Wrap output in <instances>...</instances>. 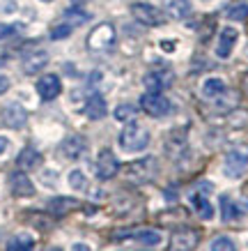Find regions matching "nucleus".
Masks as SVG:
<instances>
[{
	"instance_id": "f257e3e1",
	"label": "nucleus",
	"mask_w": 248,
	"mask_h": 251,
	"mask_svg": "<svg viewBox=\"0 0 248 251\" xmlns=\"http://www.w3.org/2000/svg\"><path fill=\"white\" fill-rule=\"evenodd\" d=\"M120 148L124 152H140L150 145V131L145 129L143 125H138L135 120L127 122L124 129L120 131Z\"/></svg>"
},
{
	"instance_id": "f03ea898",
	"label": "nucleus",
	"mask_w": 248,
	"mask_h": 251,
	"mask_svg": "<svg viewBox=\"0 0 248 251\" xmlns=\"http://www.w3.org/2000/svg\"><path fill=\"white\" fill-rule=\"evenodd\" d=\"M157 171H158V161L154 159V157H145V159H140V161L129 164L124 173H127V177L131 182L145 184V182H150V180H154Z\"/></svg>"
},
{
	"instance_id": "7ed1b4c3",
	"label": "nucleus",
	"mask_w": 248,
	"mask_h": 251,
	"mask_svg": "<svg viewBox=\"0 0 248 251\" xmlns=\"http://www.w3.org/2000/svg\"><path fill=\"white\" fill-rule=\"evenodd\" d=\"M140 108L147 115H152V118H163V115H168L173 111V104L161 92H147V95L140 97Z\"/></svg>"
},
{
	"instance_id": "20e7f679",
	"label": "nucleus",
	"mask_w": 248,
	"mask_h": 251,
	"mask_svg": "<svg viewBox=\"0 0 248 251\" xmlns=\"http://www.w3.org/2000/svg\"><path fill=\"white\" fill-rule=\"evenodd\" d=\"M131 14H134V19L138 23L150 25V28H154V25H163L165 23V14L158 7L150 5V2H134V5H131Z\"/></svg>"
},
{
	"instance_id": "39448f33",
	"label": "nucleus",
	"mask_w": 248,
	"mask_h": 251,
	"mask_svg": "<svg viewBox=\"0 0 248 251\" xmlns=\"http://www.w3.org/2000/svg\"><path fill=\"white\" fill-rule=\"evenodd\" d=\"M248 171V154L241 152V150H232V152L225 154V161H223V173L230 180H239L244 177Z\"/></svg>"
},
{
	"instance_id": "423d86ee",
	"label": "nucleus",
	"mask_w": 248,
	"mask_h": 251,
	"mask_svg": "<svg viewBox=\"0 0 248 251\" xmlns=\"http://www.w3.org/2000/svg\"><path fill=\"white\" fill-rule=\"evenodd\" d=\"M113 44H115V28L111 23L97 25L90 32V37H88V46H90L92 51H104V49H111Z\"/></svg>"
},
{
	"instance_id": "0eeeda50",
	"label": "nucleus",
	"mask_w": 248,
	"mask_h": 251,
	"mask_svg": "<svg viewBox=\"0 0 248 251\" xmlns=\"http://www.w3.org/2000/svg\"><path fill=\"white\" fill-rule=\"evenodd\" d=\"M120 173V161L108 148H104L97 157V177L99 180H113Z\"/></svg>"
},
{
	"instance_id": "6e6552de",
	"label": "nucleus",
	"mask_w": 248,
	"mask_h": 251,
	"mask_svg": "<svg viewBox=\"0 0 248 251\" xmlns=\"http://www.w3.org/2000/svg\"><path fill=\"white\" fill-rule=\"evenodd\" d=\"M200 242V233L193 228H180L170 237V249L173 251H193Z\"/></svg>"
},
{
	"instance_id": "1a4fd4ad",
	"label": "nucleus",
	"mask_w": 248,
	"mask_h": 251,
	"mask_svg": "<svg viewBox=\"0 0 248 251\" xmlns=\"http://www.w3.org/2000/svg\"><path fill=\"white\" fill-rule=\"evenodd\" d=\"M223 221H239L248 214V201H234L230 196H221Z\"/></svg>"
},
{
	"instance_id": "9d476101",
	"label": "nucleus",
	"mask_w": 248,
	"mask_h": 251,
	"mask_svg": "<svg viewBox=\"0 0 248 251\" xmlns=\"http://www.w3.org/2000/svg\"><path fill=\"white\" fill-rule=\"evenodd\" d=\"M9 189L19 198L35 196V184H32V180L25 175V171H16V173L9 175Z\"/></svg>"
},
{
	"instance_id": "9b49d317",
	"label": "nucleus",
	"mask_w": 248,
	"mask_h": 251,
	"mask_svg": "<svg viewBox=\"0 0 248 251\" xmlns=\"http://www.w3.org/2000/svg\"><path fill=\"white\" fill-rule=\"evenodd\" d=\"M237 39H239V30H237V28H232V25L223 28L221 35H218V44H216V55L218 58H223V60L230 58L234 44H237Z\"/></svg>"
},
{
	"instance_id": "f8f14e48",
	"label": "nucleus",
	"mask_w": 248,
	"mask_h": 251,
	"mask_svg": "<svg viewBox=\"0 0 248 251\" xmlns=\"http://www.w3.org/2000/svg\"><path fill=\"white\" fill-rule=\"evenodd\" d=\"M2 122L7 127H12V129H21L23 125L28 122V113H25V108L21 104L12 101V104H7V106L2 108Z\"/></svg>"
},
{
	"instance_id": "ddd939ff",
	"label": "nucleus",
	"mask_w": 248,
	"mask_h": 251,
	"mask_svg": "<svg viewBox=\"0 0 248 251\" xmlns=\"http://www.w3.org/2000/svg\"><path fill=\"white\" fill-rule=\"evenodd\" d=\"M85 150H88V141H85L83 136H78V134L67 136L60 145V152H62L65 159H78V157L85 154Z\"/></svg>"
},
{
	"instance_id": "4468645a",
	"label": "nucleus",
	"mask_w": 248,
	"mask_h": 251,
	"mask_svg": "<svg viewBox=\"0 0 248 251\" xmlns=\"http://www.w3.org/2000/svg\"><path fill=\"white\" fill-rule=\"evenodd\" d=\"M37 92H39V97L44 99V101H51V99H55L62 92L60 78L55 76V74H44V76L37 81Z\"/></svg>"
},
{
	"instance_id": "2eb2a0df",
	"label": "nucleus",
	"mask_w": 248,
	"mask_h": 251,
	"mask_svg": "<svg viewBox=\"0 0 248 251\" xmlns=\"http://www.w3.org/2000/svg\"><path fill=\"white\" fill-rule=\"evenodd\" d=\"M48 65V53L46 51H35V53L23 58V72L25 74H39Z\"/></svg>"
},
{
	"instance_id": "dca6fc26",
	"label": "nucleus",
	"mask_w": 248,
	"mask_h": 251,
	"mask_svg": "<svg viewBox=\"0 0 248 251\" xmlns=\"http://www.w3.org/2000/svg\"><path fill=\"white\" fill-rule=\"evenodd\" d=\"M170 81H173V74H170V72H152V74H147V76L143 78L145 88L150 92H161L163 88L170 85Z\"/></svg>"
},
{
	"instance_id": "f3484780",
	"label": "nucleus",
	"mask_w": 248,
	"mask_h": 251,
	"mask_svg": "<svg viewBox=\"0 0 248 251\" xmlns=\"http://www.w3.org/2000/svg\"><path fill=\"white\" fill-rule=\"evenodd\" d=\"M163 9L170 19H186L191 14V0H163Z\"/></svg>"
},
{
	"instance_id": "a211bd4d",
	"label": "nucleus",
	"mask_w": 248,
	"mask_h": 251,
	"mask_svg": "<svg viewBox=\"0 0 248 251\" xmlns=\"http://www.w3.org/2000/svg\"><path fill=\"white\" fill-rule=\"evenodd\" d=\"M81 207V203L76 198H67V196H60V198H53L48 203V212L55 214V217H62V214H69L71 210Z\"/></svg>"
},
{
	"instance_id": "6ab92c4d",
	"label": "nucleus",
	"mask_w": 248,
	"mask_h": 251,
	"mask_svg": "<svg viewBox=\"0 0 248 251\" xmlns=\"http://www.w3.org/2000/svg\"><path fill=\"white\" fill-rule=\"evenodd\" d=\"M106 99L101 95H92L88 101H85V115L90 118V120H101L106 115Z\"/></svg>"
},
{
	"instance_id": "aec40b11",
	"label": "nucleus",
	"mask_w": 248,
	"mask_h": 251,
	"mask_svg": "<svg viewBox=\"0 0 248 251\" xmlns=\"http://www.w3.org/2000/svg\"><path fill=\"white\" fill-rule=\"evenodd\" d=\"M225 90H227L225 81H223V78H218V76L207 78V81L203 83V88H200V92H203L204 99H216L218 95H223Z\"/></svg>"
},
{
	"instance_id": "412c9836",
	"label": "nucleus",
	"mask_w": 248,
	"mask_h": 251,
	"mask_svg": "<svg viewBox=\"0 0 248 251\" xmlns=\"http://www.w3.org/2000/svg\"><path fill=\"white\" fill-rule=\"evenodd\" d=\"M39 161H42V157H39V152L35 148H23L21 154L16 157V166L21 168V171H30V168L39 166Z\"/></svg>"
},
{
	"instance_id": "4be33fe9",
	"label": "nucleus",
	"mask_w": 248,
	"mask_h": 251,
	"mask_svg": "<svg viewBox=\"0 0 248 251\" xmlns=\"http://www.w3.org/2000/svg\"><path fill=\"white\" fill-rule=\"evenodd\" d=\"M35 249V240L28 233H19L7 242V251H32Z\"/></svg>"
},
{
	"instance_id": "5701e85b",
	"label": "nucleus",
	"mask_w": 248,
	"mask_h": 251,
	"mask_svg": "<svg viewBox=\"0 0 248 251\" xmlns=\"http://www.w3.org/2000/svg\"><path fill=\"white\" fill-rule=\"evenodd\" d=\"M191 203L196 205L198 214H200L203 219H211V217H214V207H211V203L204 198V194H193V196H191Z\"/></svg>"
},
{
	"instance_id": "b1692460",
	"label": "nucleus",
	"mask_w": 248,
	"mask_h": 251,
	"mask_svg": "<svg viewBox=\"0 0 248 251\" xmlns=\"http://www.w3.org/2000/svg\"><path fill=\"white\" fill-rule=\"evenodd\" d=\"M135 113H138V106H134V104H120V106L115 108V120L131 122V120H135Z\"/></svg>"
},
{
	"instance_id": "393cba45",
	"label": "nucleus",
	"mask_w": 248,
	"mask_h": 251,
	"mask_svg": "<svg viewBox=\"0 0 248 251\" xmlns=\"http://www.w3.org/2000/svg\"><path fill=\"white\" fill-rule=\"evenodd\" d=\"M214 104H216L221 111H230V108L237 106V92H230L225 90L223 95H218L216 99H214Z\"/></svg>"
},
{
	"instance_id": "a878e982",
	"label": "nucleus",
	"mask_w": 248,
	"mask_h": 251,
	"mask_svg": "<svg viewBox=\"0 0 248 251\" xmlns=\"http://www.w3.org/2000/svg\"><path fill=\"white\" fill-rule=\"evenodd\" d=\"M65 19H67V23L74 28V25H81V23L90 21V14H88V12H83V9L71 7V9H67V12H65Z\"/></svg>"
},
{
	"instance_id": "bb28decb",
	"label": "nucleus",
	"mask_w": 248,
	"mask_h": 251,
	"mask_svg": "<svg viewBox=\"0 0 248 251\" xmlns=\"http://www.w3.org/2000/svg\"><path fill=\"white\" fill-rule=\"evenodd\" d=\"M135 240L138 242L147 244V247H157V244H161V233L158 230H140V233H135Z\"/></svg>"
},
{
	"instance_id": "cd10ccee",
	"label": "nucleus",
	"mask_w": 248,
	"mask_h": 251,
	"mask_svg": "<svg viewBox=\"0 0 248 251\" xmlns=\"http://www.w3.org/2000/svg\"><path fill=\"white\" fill-rule=\"evenodd\" d=\"M67 180H69V187H71L74 191H83L85 187H88V177H85V173L78 171V168H74V171L69 173Z\"/></svg>"
},
{
	"instance_id": "c85d7f7f",
	"label": "nucleus",
	"mask_w": 248,
	"mask_h": 251,
	"mask_svg": "<svg viewBox=\"0 0 248 251\" xmlns=\"http://www.w3.org/2000/svg\"><path fill=\"white\" fill-rule=\"evenodd\" d=\"M227 19L230 21H246L248 19V5H234V7L227 9Z\"/></svg>"
},
{
	"instance_id": "c756f323",
	"label": "nucleus",
	"mask_w": 248,
	"mask_h": 251,
	"mask_svg": "<svg viewBox=\"0 0 248 251\" xmlns=\"http://www.w3.org/2000/svg\"><path fill=\"white\" fill-rule=\"evenodd\" d=\"M211 251H237V244L230 240V237H216L209 247Z\"/></svg>"
},
{
	"instance_id": "7c9ffc66",
	"label": "nucleus",
	"mask_w": 248,
	"mask_h": 251,
	"mask_svg": "<svg viewBox=\"0 0 248 251\" xmlns=\"http://www.w3.org/2000/svg\"><path fill=\"white\" fill-rule=\"evenodd\" d=\"M71 35V25L69 23H62V25H55L51 30V37L53 39H65V37H69Z\"/></svg>"
},
{
	"instance_id": "2f4dec72",
	"label": "nucleus",
	"mask_w": 248,
	"mask_h": 251,
	"mask_svg": "<svg viewBox=\"0 0 248 251\" xmlns=\"http://www.w3.org/2000/svg\"><path fill=\"white\" fill-rule=\"evenodd\" d=\"M0 12H5V14H12V12H16V0H2Z\"/></svg>"
},
{
	"instance_id": "473e14b6",
	"label": "nucleus",
	"mask_w": 248,
	"mask_h": 251,
	"mask_svg": "<svg viewBox=\"0 0 248 251\" xmlns=\"http://www.w3.org/2000/svg\"><path fill=\"white\" fill-rule=\"evenodd\" d=\"M14 32V28L12 25H5V23H0V39H5L7 35H12Z\"/></svg>"
},
{
	"instance_id": "72a5a7b5",
	"label": "nucleus",
	"mask_w": 248,
	"mask_h": 251,
	"mask_svg": "<svg viewBox=\"0 0 248 251\" xmlns=\"http://www.w3.org/2000/svg\"><path fill=\"white\" fill-rule=\"evenodd\" d=\"M7 88H9V78L5 76V74H0V95L7 90Z\"/></svg>"
},
{
	"instance_id": "f704fd0d",
	"label": "nucleus",
	"mask_w": 248,
	"mask_h": 251,
	"mask_svg": "<svg viewBox=\"0 0 248 251\" xmlns=\"http://www.w3.org/2000/svg\"><path fill=\"white\" fill-rule=\"evenodd\" d=\"M7 148H9V141H7V138H5V136H0V154L5 152Z\"/></svg>"
},
{
	"instance_id": "c9c22d12",
	"label": "nucleus",
	"mask_w": 248,
	"mask_h": 251,
	"mask_svg": "<svg viewBox=\"0 0 248 251\" xmlns=\"http://www.w3.org/2000/svg\"><path fill=\"white\" fill-rule=\"evenodd\" d=\"M74 251H90V247H88V244H83V242H78V244H74Z\"/></svg>"
},
{
	"instance_id": "e433bc0d",
	"label": "nucleus",
	"mask_w": 248,
	"mask_h": 251,
	"mask_svg": "<svg viewBox=\"0 0 248 251\" xmlns=\"http://www.w3.org/2000/svg\"><path fill=\"white\" fill-rule=\"evenodd\" d=\"M241 88H244V92H246V95H248V74H246V76H244V81H241Z\"/></svg>"
},
{
	"instance_id": "4c0bfd02",
	"label": "nucleus",
	"mask_w": 248,
	"mask_h": 251,
	"mask_svg": "<svg viewBox=\"0 0 248 251\" xmlns=\"http://www.w3.org/2000/svg\"><path fill=\"white\" fill-rule=\"evenodd\" d=\"M163 49H165V51H173V49H175L173 42H163Z\"/></svg>"
},
{
	"instance_id": "58836bf2",
	"label": "nucleus",
	"mask_w": 248,
	"mask_h": 251,
	"mask_svg": "<svg viewBox=\"0 0 248 251\" xmlns=\"http://www.w3.org/2000/svg\"><path fill=\"white\" fill-rule=\"evenodd\" d=\"M48 251H62V249H60V247H51V249H48Z\"/></svg>"
},
{
	"instance_id": "ea45409f",
	"label": "nucleus",
	"mask_w": 248,
	"mask_h": 251,
	"mask_svg": "<svg viewBox=\"0 0 248 251\" xmlns=\"http://www.w3.org/2000/svg\"><path fill=\"white\" fill-rule=\"evenodd\" d=\"M246 58H248V49H246Z\"/></svg>"
},
{
	"instance_id": "a19ab883",
	"label": "nucleus",
	"mask_w": 248,
	"mask_h": 251,
	"mask_svg": "<svg viewBox=\"0 0 248 251\" xmlns=\"http://www.w3.org/2000/svg\"><path fill=\"white\" fill-rule=\"evenodd\" d=\"M44 2H51V0H44Z\"/></svg>"
},
{
	"instance_id": "79ce46f5",
	"label": "nucleus",
	"mask_w": 248,
	"mask_h": 251,
	"mask_svg": "<svg viewBox=\"0 0 248 251\" xmlns=\"http://www.w3.org/2000/svg\"><path fill=\"white\" fill-rule=\"evenodd\" d=\"M203 2H209V0H203Z\"/></svg>"
}]
</instances>
